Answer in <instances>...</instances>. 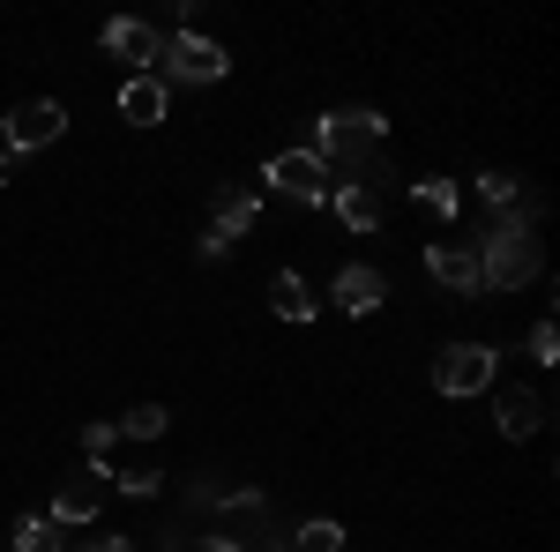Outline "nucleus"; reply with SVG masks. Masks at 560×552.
Listing matches in <instances>:
<instances>
[{
	"mask_svg": "<svg viewBox=\"0 0 560 552\" xmlns=\"http://www.w3.org/2000/svg\"><path fill=\"white\" fill-rule=\"evenodd\" d=\"M382 142H388V120L374 105H351V113H322L314 120V157L329 172H359L366 187H382Z\"/></svg>",
	"mask_w": 560,
	"mask_h": 552,
	"instance_id": "nucleus-1",
	"label": "nucleus"
},
{
	"mask_svg": "<svg viewBox=\"0 0 560 552\" xmlns=\"http://www.w3.org/2000/svg\"><path fill=\"white\" fill-rule=\"evenodd\" d=\"M224 45L202 38V31H179V38H165V52H158V83H224Z\"/></svg>",
	"mask_w": 560,
	"mask_h": 552,
	"instance_id": "nucleus-2",
	"label": "nucleus"
},
{
	"mask_svg": "<svg viewBox=\"0 0 560 552\" xmlns=\"http://www.w3.org/2000/svg\"><path fill=\"white\" fill-rule=\"evenodd\" d=\"M493 381H501V351L493 343H448L433 359V388L441 396H486Z\"/></svg>",
	"mask_w": 560,
	"mask_h": 552,
	"instance_id": "nucleus-3",
	"label": "nucleus"
},
{
	"mask_svg": "<svg viewBox=\"0 0 560 552\" xmlns=\"http://www.w3.org/2000/svg\"><path fill=\"white\" fill-rule=\"evenodd\" d=\"M261 179H269L284 202H300V210H322V202H329V165H322L314 150H277V157L261 165Z\"/></svg>",
	"mask_w": 560,
	"mask_h": 552,
	"instance_id": "nucleus-4",
	"label": "nucleus"
},
{
	"mask_svg": "<svg viewBox=\"0 0 560 552\" xmlns=\"http://www.w3.org/2000/svg\"><path fill=\"white\" fill-rule=\"evenodd\" d=\"M68 134V113L52 105V97H31V105H15L8 113V128H0V150L8 157H23V150H45V142H60Z\"/></svg>",
	"mask_w": 560,
	"mask_h": 552,
	"instance_id": "nucleus-5",
	"label": "nucleus"
},
{
	"mask_svg": "<svg viewBox=\"0 0 560 552\" xmlns=\"http://www.w3.org/2000/svg\"><path fill=\"white\" fill-rule=\"evenodd\" d=\"M427 277L441 284V292H456V298H478V292H486L478 255H471V247H448V239H433V247H427Z\"/></svg>",
	"mask_w": 560,
	"mask_h": 552,
	"instance_id": "nucleus-6",
	"label": "nucleus"
},
{
	"mask_svg": "<svg viewBox=\"0 0 560 552\" xmlns=\"http://www.w3.org/2000/svg\"><path fill=\"white\" fill-rule=\"evenodd\" d=\"M105 478H113V470L60 478V493H52V522H60V530H68V522H97V508H105Z\"/></svg>",
	"mask_w": 560,
	"mask_h": 552,
	"instance_id": "nucleus-7",
	"label": "nucleus"
},
{
	"mask_svg": "<svg viewBox=\"0 0 560 552\" xmlns=\"http://www.w3.org/2000/svg\"><path fill=\"white\" fill-rule=\"evenodd\" d=\"M105 52H113V60H135V68L150 75V68H158V52H165V38H158L142 15H113V23H105Z\"/></svg>",
	"mask_w": 560,
	"mask_h": 552,
	"instance_id": "nucleus-8",
	"label": "nucleus"
},
{
	"mask_svg": "<svg viewBox=\"0 0 560 552\" xmlns=\"http://www.w3.org/2000/svg\"><path fill=\"white\" fill-rule=\"evenodd\" d=\"M329 298H337V314H374V306L388 298V277H382V269H366V261H351V269H337Z\"/></svg>",
	"mask_w": 560,
	"mask_h": 552,
	"instance_id": "nucleus-9",
	"label": "nucleus"
},
{
	"mask_svg": "<svg viewBox=\"0 0 560 552\" xmlns=\"http://www.w3.org/2000/svg\"><path fill=\"white\" fill-rule=\"evenodd\" d=\"M493 425H501L509 441H530V433L546 425V396H538V388H501V396H493Z\"/></svg>",
	"mask_w": 560,
	"mask_h": 552,
	"instance_id": "nucleus-10",
	"label": "nucleus"
},
{
	"mask_svg": "<svg viewBox=\"0 0 560 552\" xmlns=\"http://www.w3.org/2000/svg\"><path fill=\"white\" fill-rule=\"evenodd\" d=\"M165 113H173V97H165L158 75H128V83H120V120H128V128H158Z\"/></svg>",
	"mask_w": 560,
	"mask_h": 552,
	"instance_id": "nucleus-11",
	"label": "nucleus"
},
{
	"mask_svg": "<svg viewBox=\"0 0 560 552\" xmlns=\"http://www.w3.org/2000/svg\"><path fill=\"white\" fill-rule=\"evenodd\" d=\"M255 187H217V202H210V232L217 239H224V247H232V239H240V232H247V224H255Z\"/></svg>",
	"mask_w": 560,
	"mask_h": 552,
	"instance_id": "nucleus-12",
	"label": "nucleus"
},
{
	"mask_svg": "<svg viewBox=\"0 0 560 552\" xmlns=\"http://www.w3.org/2000/svg\"><path fill=\"white\" fill-rule=\"evenodd\" d=\"M329 202H337V216H345L351 232H374L382 224V187H366V179H337Z\"/></svg>",
	"mask_w": 560,
	"mask_h": 552,
	"instance_id": "nucleus-13",
	"label": "nucleus"
},
{
	"mask_svg": "<svg viewBox=\"0 0 560 552\" xmlns=\"http://www.w3.org/2000/svg\"><path fill=\"white\" fill-rule=\"evenodd\" d=\"M269 306H277L284 321H314V306H322V298L306 292V277H292V269H277V277H269Z\"/></svg>",
	"mask_w": 560,
	"mask_h": 552,
	"instance_id": "nucleus-14",
	"label": "nucleus"
},
{
	"mask_svg": "<svg viewBox=\"0 0 560 552\" xmlns=\"http://www.w3.org/2000/svg\"><path fill=\"white\" fill-rule=\"evenodd\" d=\"M8 552H68V538H60L52 515H23V522L8 530Z\"/></svg>",
	"mask_w": 560,
	"mask_h": 552,
	"instance_id": "nucleus-15",
	"label": "nucleus"
},
{
	"mask_svg": "<svg viewBox=\"0 0 560 552\" xmlns=\"http://www.w3.org/2000/svg\"><path fill=\"white\" fill-rule=\"evenodd\" d=\"M165 403H135V411H120V419H113V433H120V441H158V433H165Z\"/></svg>",
	"mask_w": 560,
	"mask_h": 552,
	"instance_id": "nucleus-16",
	"label": "nucleus"
},
{
	"mask_svg": "<svg viewBox=\"0 0 560 552\" xmlns=\"http://www.w3.org/2000/svg\"><path fill=\"white\" fill-rule=\"evenodd\" d=\"M284 552H345V530H337L329 515H314V522H300V530L284 538Z\"/></svg>",
	"mask_w": 560,
	"mask_h": 552,
	"instance_id": "nucleus-17",
	"label": "nucleus"
},
{
	"mask_svg": "<svg viewBox=\"0 0 560 552\" xmlns=\"http://www.w3.org/2000/svg\"><path fill=\"white\" fill-rule=\"evenodd\" d=\"M478 202L486 210H523V179L516 172H478Z\"/></svg>",
	"mask_w": 560,
	"mask_h": 552,
	"instance_id": "nucleus-18",
	"label": "nucleus"
},
{
	"mask_svg": "<svg viewBox=\"0 0 560 552\" xmlns=\"http://www.w3.org/2000/svg\"><path fill=\"white\" fill-rule=\"evenodd\" d=\"M411 202H419L427 216H441V224H448V216L464 210V195H456L448 179H419V187H411Z\"/></svg>",
	"mask_w": 560,
	"mask_h": 552,
	"instance_id": "nucleus-19",
	"label": "nucleus"
},
{
	"mask_svg": "<svg viewBox=\"0 0 560 552\" xmlns=\"http://www.w3.org/2000/svg\"><path fill=\"white\" fill-rule=\"evenodd\" d=\"M523 351H530V359H538V366H553V359H560V329H553V321H538V329H530V343H523Z\"/></svg>",
	"mask_w": 560,
	"mask_h": 552,
	"instance_id": "nucleus-20",
	"label": "nucleus"
},
{
	"mask_svg": "<svg viewBox=\"0 0 560 552\" xmlns=\"http://www.w3.org/2000/svg\"><path fill=\"white\" fill-rule=\"evenodd\" d=\"M113 441H120V433H113V425H105V419H97V425H83V456H90V463H97V456H105Z\"/></svg>",
	"mask_w": 560,
	"mask_h": 552,
	"instance_id": "nucleus-21",
	"label": "nucleus"
},
{
	"mask_svg": "<svg viewBox=\"0 0 560 552\" xmlns=\"http://www.w3.org/2000/svg\"><path fill=\"white\" fill-rule=\"evenodd\" d=\"M113 485H120V493H135V501H150V493H158V478H150V470H120Z\"/></svg>",
	"mask_w": 560,
	"mask_h": 552,
	"instance_id": "nucleus-22",
	"label": "nucleus"
},
{
	"mask_svg": "<svg viewBox=\"0 0 560 552\" xmlns=\"http://www.w3.org/2000/svg\"><path fill=\"white\" fill-rule=\"evenodd\" d=\"M75 552H135V545H128V538H83Z\"/></svg>",
	"mask_w": 560,
	"mask_h": 552,
	"instance_id": "nucleus-23",
	"label": "nucleus"
},
{
	"mask_svg": "<svg viewBox=\"0 0 560 552\" xmlns=\"http://www.w3.org/2000/svg\"><path fill=\"white\" fill-rule=\"evenodd\" d=\"M8 172H15V157H8V150H0V179H8Z\"/></svg>",
	"mask_w": 560,
	"mask_h": 552,
	"instance_id": "nucleus-24",
	"label": "nucleus"
},
{
	"mask_svg": "<svg viewBox=\"0 0 560 552\" xmlns=\"http://www.w3.org/2000/svg\"><path fill=\"white\" fill-rule=\"evenodd\" d=\"M0 552H8V545H0Z\"/></svg>",
	"mask_w": 560,
	"mask_h": 552,
	"instance_id": "nucleus-25",
	"label": "nucleus"
}]
</instances>
